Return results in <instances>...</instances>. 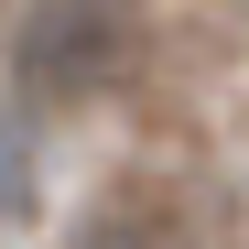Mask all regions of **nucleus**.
<instances>
[{"mask_svg":"<svg viewBox=\"0 0 249 249\" xmlns=\"http://www.w3.org/2000/svg\"><path fill=\"white\" fill-rule=\"evenodd\" d=\"M65 249H238V206L206 174H130L76 217Z\"/></svg>","mask_w":249,"mask_h":249,"instance_id":"f03ea898","label":"nucleus"},{"mask_svg":"<svg viewBox=\"0 0 249 249\" xmlns=\"http://www.w3.org/2000/svg\"><path fill=\"white\" fill-rule=\"evenodd\" d=\"M11 76L44 108H87L108 87L141 76V11L130 0H33L22 44H11Z\"/></svg>","mask_w":249,"mask_h":249,"instance_id":"f257e3e1","label":"nucleus"}]
</instances>
